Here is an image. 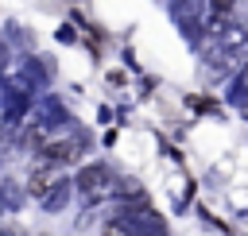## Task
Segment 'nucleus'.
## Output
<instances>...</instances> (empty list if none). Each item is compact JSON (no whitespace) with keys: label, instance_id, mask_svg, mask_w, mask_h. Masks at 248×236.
I'll list each match as a JSON object with an SVG mask.
<instances>
[{"label":"nucleus","instance_id":"f257e3e1","mask_svg":"<svg viewBox=\"0 0 248 236\" xmlns=\"http://www.w3.org/2000/svg\"><path fill=\"white\" fill-rule=\"evenodd\" d=\"M116 174L105 166V162H85L81 170H78V178H74V186H78V193L85 197V201H105L108 193H116Z\"/></svg>","mask_w":248,"mask_h":236},{"label":"nucleus","instance_id":"f03ea898","mask_svg":"<svg viewBox=\"0 0 248 236\" xmlns=\"http://www.w3.org/2000/svg\"><path fill=\"white\" fill-rule=\"evenodd\" d=\"M66 182V166L62 162H54V159H46V155H39V162L31 166V174H27V193L31 197H46L50 190H58Z\"/></svg>","mask_w":248,"mask_h":236},{"label":"nucleus","instance_id":"7ed1b4c3","mask_svg":"<svg viewBox=\"0 0 248 236\" xmlns=\"http://www.w3.org/2000/svg\"><path fill=\"white\" fill-rule=\"evenodd\" d=\"M81 151H85V135H81V132H70V135H50L39 155H46V159H54V162L66 166V162H74Z\"/></svg>","mask_w":248,"mask_h":236},{"label":"nucleus","instance_id":"20e7f679","mask_svg":"<svg viewBox=\"0 0 248 236\" xmlns=\"http://www.w3.org/2000/svg\"><path fill=\"white\" fill-rule=\"evenodd\" d=\"M66 193H70V178H66L58 190H50V193L43 197V209H46V213H58V209L66 205Z\"/></svg>","mask_w":248,"mask_h":236},{"label":"nucleus","instance_id":"39448f33","mask_svg":"<svg viewBox=\"0 0 248 236\" xmlns=\"http://www.w3.org/2000/svg\"><path fill=\"white\" fill-rule=\"evenodd\" d=\"M236 93H240V101L248 104V62L240 66V74H236Z\"/></svg>","mask_w":248,"mask_h":236},{"label":"nucleus","instance_id":"423d86ee","mask_svg":"<svg viewBox=\"0 0 248 236\" xmlns=\"http://www.w3.org/2000/svg\"><path fill=\"white\" fill-rule=\"evenodd\" d=\"M240 0H205V8H221V12H232Z\"/></svg>","mask_w":248,"mask_h":236},{"label":"nucleus","instance_id":"0eeeda50","mask_svg":"<svg viewBox=\"0 0 248 236\" xmlns=\"http://www.w3.org/2000/svg\"><path fill=\"white\" fill-rule=\"evenodd\" d=\"M0 236H23L19 228H0Z\"/></svg>","mask_w":248,"mask_h":236},{"label":"nucleus","instance_id":"6e6552de","mask_svg":"<svg viewBox=\"0 0 248 236\" xmlns=\"http://www.w3.org/2000/svg\"><path fill=\"white\" fill-rule=\"evenodd\" d=\"M0 124H4V116H0Z\"/></svg>","mask_w":248,"mask_h":236}]
</instances>
